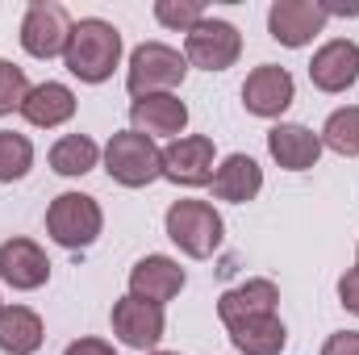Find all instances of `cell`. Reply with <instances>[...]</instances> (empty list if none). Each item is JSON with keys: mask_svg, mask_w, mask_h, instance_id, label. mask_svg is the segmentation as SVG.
I'll return each instance as SVG.
<instances>
[{"mask_svg": "<svg viewBox=\"0 0 359 355\" xmlns=\"http://www.w3.org/2000/svg\"><path fill=\"white\" fill-rule=\"evenodd\" d=\"M63 67L80 84H104L121 67V29L104 17L76 21L72 38H67V51H63Z\"/></svg>", "mask_w": 359, "mask_h": 355, "instance_id": "1", "label": "cell"}, {"mask_svg": "<svg viewBox=\"0 0 359 355\" xmlns=\"http://www.w3.org/2000/svg\"><path fill=\"white\" fill-rule=\"evenodd\" d=\"M163 226H168V239L188 260H209L226 234V222L209 201H172Z\"/></svg>", "mask_w": 359, "mask_h": 355, "instance_id": "2", "label": "cell"}, {"mask_svg": "<svg viewBox=\"0 0 359 355\" xmlns=\"http://www.w3.org/2000/svg\"><path fill=\"white\" fill-rule=\"evenodd\" d=\"M104 172L121 188H147L151 180L163 176V151L155 147V138L138 130H121L104 142Z\"/></svg>", "mask_w": 359, "mask_h": 355, "instance_id": "3", "label": "cell"}, {"mask_svg": "<svg viewBox=\"0 0 359 355\" xmlns=\"http://www.w3.org/2000/svg\"><path fill=\"white\" fill-rule=\"evenodd\" d=\"M104 230V213L88 192H59L46 209V234L67 247V251H84L100 239Z\"/></svg>", "mask_w": 359, "mask_h": 355, "instance_id": "4", "label": "cell"}, {"mask_svg": "<svg viewBox=\"0 0 359 355\" xmlns=\"http://www.w3.org/2000/svg\"><path fill=\"white\" fill-rule=\"evenodd\" d=\"M188 76V59L180 55L176 46L168 42H142L134 55H130V67H126V88L130 96H163L184 84Z\"/></svg>", "mask_w": 359, "mask_h": 355, "instance_id": "5", "label": "cell"}, {"mask_svg": "<svg viewBox=\"0 0 359 355\" xmlns=\"http://www.w3.org/2000/svg\"><path fill=\"white\" fill-rule=\"evenodd\" d=\"M72 17L59 0H34L21 17V46L25 55L34 59H55L67 51V38H72Z\"/></svg>", "mask_w": 359, "mask_h": 355, "instance_id": "6", "label": "cell"}, {"mask_svg": "<svg viewBox=\"0 0 359 355\" xmlns=\"http://www.w3.org/2000/svg\"><path fill=\"white\" fill-rule=\"evenodd\" d=\"M243 55V34L230 21L205 17L192 34H184V59L201 72H226Z\"/></svg>", "mask_w": 359, "mask_h": 355, "instance_id": "7", "label": "cell"}, {"mask_svg": "<svg viewBox=\"0 0 359 355\" xmlns=\"http://www.w3.org/2000/svg\"><path fill=\"white\" fill-rule=\"evenodd\" d=\"M109 322H113V335H117L126 347H134V351H155L159 339H163V330H168L163 305L138 301V297H130V293H126L121 301H113Z\"/></svg>", "mask_w": 359, "mask_h": 355, "instance_id": "8", "label": "cell"}, {"mask_svg": "<svg viewBox=\"0 0 359 355\" xmlns=\"http://www.w3.org/2000/svg\"><path fill=\"white\" fill-rule=\"evenodd\" d=\"M326 21L330 17H326L322 0H276L268 8V34L288 51L309 46L326 29Z\"/></svg>", "mask_w": 359, "mask_h": 355, "instance_id": "9", "label": "cell"}, {"mask_svg": "<svg viewBox=\"0 0 359 355\" xmlns=\"http://www.w3.org/2000/svg\"><path fill=\"white\" fill-rule=\"evenodd\" d=\"M163 176L180 188H201L213 180V138L188 134L163 147Z\"/></svg>", "mask_w": 359, "mask_h": 355, "instance_id": "10", "label": "cell"}, {"mask_svg": "<svg viewBox=\"0 0 359 355\" xmlns=\"http://www.w3.org/2000/svg\"><path fill=\"white\" fill-rule=\"evenodd\" d=\"M0 280L17 293H34L50 280V260L34 239H8L0 243Z\"/></svg>", "mask_w": 359, "mask_h": 355, "instance_id": "11", "label": "cell"}, {"mask_svg": "<svg viewBox=\"0 0 359 355\" xmlns=\"http://www.w3.org/2000/svg\"><path fill=\"white\" fill-rule=\"evenodd\" d=\"M184 280L188 276L172 255H147L130 267V297L151 301V305H168L172 297H180Z\"/></svg>", "mask_w": 359, "mask_h": 355, "instance_id": "12", "label": "cell"}, {"mask_svg": "<svg viewBox=\"0 0 359 355\" xmlns=\"http://www.w3.org/2000/svg\"><path fill=\"white\" fill-rule=\"evenodd\" d=\"M292 96H297L292 76H288L284 67H276V63L255 67V72L247 76V84H243V105H247V113H255V117H280V113L292 105Z\"/></svg>", "mask_w": 359, "mask_h": 355, "instance_id": "13", "label": "cell"}, {"mask_svg": "<svg viewBox=\"0 0 359 355\" xmlns=\"http://www.w3.org/2000/svg\"><path fill=\"white\" fill-rule=\"evenodd\" d=\"M188 126V105L163 92V96H138L130 105V130L147 134V138H180Z\"/></svg>", "mask_w": 359, "mask_h": 355, "instance_id": "14", "label": "cell"}, {"mask_svg": "<svg viewBox=\"0 0 359 355\" xmlns=\"http://www.w3.org/2000/svg\"><path fill=\"white\" fill-rule=\"evenodd\" d=\"M309 80L318 92H347L359 80V46L347 38L318 46V55L309 63Z\"/></svg>", "mask_w": 359, "mask_h": 355, "instance_id": "15", "label": "cell"}, {"mask_svg": "<svg viewBox=\"0 0 359 355\" xmlns=\"http://www.w3.org/2000/svg\"><path fill=\"white\" fill-rule=\"evenodd\" d=\"M268 151L284 172H309L322 159V134L297 121H280L268 130Z\"/></svg>", "mask_w": 359, "mask_h": 355, "instance_id": "16", "label": "cell"}, {"mask_svg": "<svg viewBox=\"0 0 359 355\" xmlns=\"http://www.w3.org/2000/svg\"><path fill=\"white\" fill-rule=\"evenodd\" d=\"M276 301H280V288L259 276V280H247V284H238V288H226V293L217 297V318H222V326L230 330V326H238V322L276 314Z\"/></svg>", "mask_w": 359, "mask_h": 355, "instance_id": "17", "label": "cell"}, {"mask_svg": "<svg viewBox=\"0 0 359 355\" xmlns=\"http://www.w3.org/2000/svg\"><path fill=\"white\" fill-rule=\"evenodd\" d=\"M209 188H213V196H217V201L247 205V201H255V196H259V188H264V168H259L251 155L234 151V155H226V159H222V168H213Z\"/></svg>", "mask_w": 359, "mask_h": 355, "instance_id": "18", "label": "cell"}, {"mask_svg": "<svg viewBox=\"0 0 359 355\" xmlns=\"http://www.w3.org/2000/svg\"><path fill=\"white\" fill-rule=\"evenodd\" d=\"M21 117L38 130H55V126L76 117V92L67 84H59V80H46V84L29 88L25 105H21Z\"/></svg>", "mask_w": 359, "mask_h": 355, "instance_id": "19", "label": "cell"}, {"mask_svg": "<svg viewBox=\"0 0 359 355\" xmlns=\"http://www.w3.org/2000/svg\"><path fill=\"white\" fill-rule=\"evenodd\" d=\"M46 330L42 318L25 305H4L0 309V351L4 355H34L42 347Z\"/></svg>", "mask_w": 359, "mask_h": 355, "instance_id": "20", "label": "cell"}, {"mask_svg": "<svg viewBox=\"0 0 359 355\" xmlns=\"http://www.w3.org/2000/svg\"><path fill=\"white\" fill-rule=\"evenodd\" d=\"M230 343L243 355H280L288 343V330H284L280 314H268V318H251V322L230 326Z\"/></svg>", "mask_w": 359, "mask_h": 355, "instance_id": "21", "label": "cell"}, {"mask_svg": "<svg viewBox=\"0 0 359 355\" xmlns=\"http://www.w3.org/2000/svg\"><path fill=\"white\" fill-rule=\"evenodd\" d=\"M96 163H100V147L92 142L88 134H63L50 147V168L59 176H88Z\"/></svg>", "mask_w": 359, "mask_h": 355, "instance_id": "22", "label": "cell"}, {"mask_svg": "<svg viewBox=\"0 0 359 355\" xmlns=\"http://www.w3.org/2000/svg\"><path fill=\"white\" fill-rule=\"evenodd\" d=\"M322 147H330L334 155L343 159H355L359 155V105H347V109H334L322 126Z\"/></svg>", "mask_w": 359, "mask_h": 355, "instance_id": "23", "label": "cell"}, {"mask_svg": "<svg viewBox=\"0 0 359 355\" xmlns=\"http://www.w3.org/2000/svg\"><path fill=\"white\" fill-rule=\"evenodd\" d=\"M29 168H34V142H29L25 134L0 130V184L25 180Z\"/></svg>", "mask_w": 359, "mask_h": 355, "instance_id": "24", "label": "cell"}, {"mask_svg": "<svg viewBox=\"0 0 359 355\" xmlns=\"http://www.w3.org/2000/svg\"><path fill=\"white\" fill-rule=\"evenodd\" d=\"M155 21L180 34H192L205 21V4L201 0H155Z\"/></svg>", "mask_w": 359, "mask_h": 355, "instance_id": "25", "label": "cell"}, {"mask_svg": "<svg viewBox=\"0 0 359 355\" xmlns=\"http://www.w3.org/2000/svg\"><path fill=\"white\" fill-rule=\"evenodd\" d=\"M25 96H29V80H25V72H21L17 63L0 59V117L21 113Z\"/></svg>", "mask_w": 359, "mask_h": 355, "instance_id": "26", "label": "cell"}, {"mask_svg": "<svg viewBox=\"0 0 359 355\" xmlns=\"http://www.w3.org/2000/svg\"><path fill=\"white\" fill-rule=\"evenodd\" d=\"M339 301H343L347 314L359 318V267H347V272L339 276Z\"/></svg>", "mask_w": 359, "mask_h": 355, "instance_id": "27", "label": "cell"}, {"mask_svg": "<svg viewBox=\"0 0 359 355\" xmlns=\"http://www.w3.org/2000/svg\"><path fill=\"white\" fill-rule=\"evenodd\" d=\"M322 355H359V330H339L326 339Z\"/></svg>", "mask_w": 359, "mask_h": 355, "instance_id": "28", "label": "cell"}, {"mask_svg": "<svg viewBox=\"0 0 359 355\" xmlns=\"http://www.w3.org/2000/svg\"><path fill=\"white\" fill-rule=\"evenodd\" d=\"M63 355H117V351H113L104 339H76V343H72Z\"/></svg>", "mask_w": 359, "mask_h": 355, "instance_id": "29", "label": "cell"}, {"mask_svg": "<svg viewBox=\"0 0 359 355\" xmlns=\"http://www.w3.org/2000/svg\"><path fill=\"white\" fill-rule=\"evenodd\" d=\"M326 17H359V0L355 4H339V0H322Z\"/></svg>", "mask_w": 359, "mask_h": 355, "instance_id": "30", "label": "cell"}, {"mask_svg": "<svg viewBox=\"0 0 359 355\" xmlns=\"http://www.w3.org/2000/svg\"><path fill=\"white\" fill-rule=\"evenodd\" d=\"M151 355H180V351H151Z\"/></svg>", "mask_w": 359, "mask_h": 355, "instance_id": "31", "label": "cell"}, {"mask_svg": "<svg viewBox=\"0 0 359 355\" xmlns=\"http://www.w3.org/2000/svg\"><path fill=\"white\" fill-rule=\"evenodd\" d=\"M0 309H4V301H0Z\"/></svg>", "mask_w": 359, "mask_h": 355, "instance_id": "32", "label": "cell"}]
</instances>
